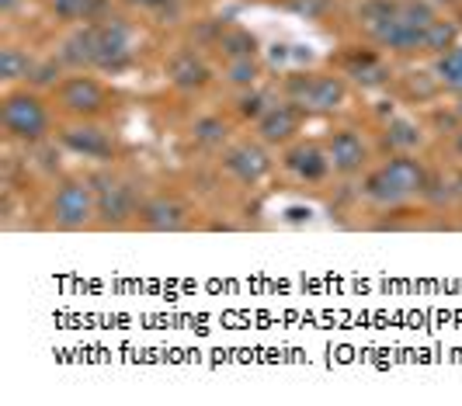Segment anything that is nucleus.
Listing matches in <instances>:
<instances>
[{
	"instance_id": "f3484780",
	"label": "nucleus",
	"mask_w": 462,
	"mask_h": 406,
	"mask_svg": "<svg viewBox=\"0 0 462 406\" xmlns=\"http://www.w3.org/2000/svg\"><path fill=\"white\" fill-rule=\"evenodd\" d=\"M105 4L108 0H49V11L52 18L63 24H77V22H105L112 14H105Z\"/></svg>"
},
{
	"instance_id": "dca6fc26",
	"label": "nucleus",
	"mask_w": 462,
	"mask_h": 406,
	"mask_svg": "<svg viewBox=\"0 0 462 406\" xmlns=\"http://www.w3.org/2000/svg\"><path fill=\"white\" fill-rule=\"evenodd\" d=\"M56 56H60V63L67 69H73V73L94 69V22L73 28L67 39L56 45Z\"/></svg>"
},
{
	"instance_id": "f257e3e1",
	"label": "nucleus",
	"mask_w": 462,
	"mask_h": 406,
	"mask_svg": "<svg viewBox=\"0 0 462 406\" xmlns=\"http://www.w3.org/2000/svg\"><path fill=\"white\" fill-rule=\"evenodd\" d=\"M431 191V174L414 153H393L362 180V198L375 208H400Z\"/></svg>"
},
{
	"instance_id": "9d476101",
	"label": "nucleus",
	"mask_w": 462,
	"mask_h": 406,
	"mask_svg": "<svg viewBox=\"0 0 462 406\" xmlns=\"http://www.w3.org/2000/svg\"><path fill=\"white\" fill-rule=\"evenodd\" d=\"M219 163L240 184H261L272 174V157L264 153V143H230L223 150Z\"/></svg>"
},
{
	"instance_id": "412c9836",
	"label": "nucleus",
	"mask_w": 462,
	"mask_h": 406,
	"mask_svg": "<svg viewBox=\"0 0 462 406\" xmlns=\"http://www.w3.org/2000/svg\"><path fill=\"white\" fill-rule=\"evenodd\" d=\"M459 39V24L448 22V18H435V22L424 28V39H420V52H428V56H441V52H448L452 45Z\"/></svg>"
},
{
	"instance_id": "a878e982",
	"label": "nucleus",
	"mask_w": 462,
	"mask_h": 406,
	"mask_svg": "<svg viewBox=\"0 0 462 406\" xmlns=\"http://www.w3.org/2000/svg\"><path fill=\"white\" fill-rule=\"evenodd\" d=\"M275 101H272V94L268 90H261V88H247V90H240L236 94V115L240 118H247V122H257L261 115L268 112Z\"/></svg>"
},
{
	"instance_id": "bb28decb",
	"label": "nucleus",
	"mask_w": 462,
	"mask_h": 406,
	"mask_svg": "<svg viewBox=\"0 0 462 406\" xmlns=\"http://www.w3.org/2000/svg\"><path fill=\"white\" fill-rule=\"evenodd\" d=\"M396 7H400V0H362V7H358V24L372 32V28H379L383 22H390L396 14Z\"/></svg>"
},
{
	"instance_id": "cd10ccee",
	"label": "nucleus",
	"mask_w": 462,
	"mask_h": 406,
	"mask_svg": "<svg viewBox=\"0 0 462 406\" xmlns=\"http://www.w3.org/2000/svg\"><path fill=\"white\" fill-rule=\"evenodd\" d=\"M285 7H289L292 14H302V18L317 22V18H324V14H327L330 0H285Z\"/></svg>"
},
{
	"instance_id": "7c9ffc66",
	"label": "nucleus",
	"mask_w": 462,
	"mask_h": 406,
	"mask_svg": "<svg viewBox=\"0 0 462 406\" xmlns=\"http://www.w3.org/2000/svg\"><path fill=\"white\" fill-rule=\"evenodd\" d=\"M452 115H456V118L462 122V90L456 94V105H452Z\"/></svg>"
},
{
	"instance_id": "5701e85b",
	"label": "nucleus",
	"mask_w": 462,
	"mask_h": 406,
	"mask_svg": "<svg viewBox=\"0 0 462 406\" xmlns=\"http://www.w3.org/2000/svg\"><path fill=\"white\" fill-rule=\"evenodd\" d=\"M431 73H435V84H439V88H448L459 94L462 90V45H452L448 52L435 56Z\"/></svg>"
},
{
	"instance_id": "423d86ee",
	"label": "nucleus",
	"mask_w": 462,
	"mask_h": 406,
	"mask_svg": "<svg viewBox=\"0 0 462 406\" xmlns=\"http://www.w3.org/2000/svg\"><path fill=\"white\" fill-rule=\"evenodd\" d=\"M136 35L133 24L122 18H105L94 22V69L101 73H122L136 60Z\"/></svg>"
},
{
	"instance_id": "2eb2a0df",
	"label": "nucleus",
	"mask_w": 462,
	"mask_h": 406,
	"mask_svg": "<svg viewBox=\"0 0 462 406\" xmlns=\"http://www.w3.org/2000/svg\"><path fill=\"white\" fill-rule=\"evenodd\" d=\"M163 73H167V80H171L174 88L188 90V94H191V90H202L208 80H212V67H208L195 49H178V52L167 60Z\"/></svg>"
},
{
	"instance_id": "ddd939ff",
	"label": "nucleus",
	"mask_w": 462,
	"mask_h": 406,
	"mask_svg": "<svg viewBox=\"0 0 462 406\" xmlns=\"http://www.w3.org/2000/svg\"><path fill=\"white\" fill-rule=\"evenodd\" d=\"M282 167L296 180H302V184H324L327 174L334 171L330 157H327V146H317V143H296V146H289L285 157H282Z\"/></svg>"
},
{
	"instance_id": "c85d7f7f",
	"label": "nucleus",
	"mask_w": 462,
	"mask_h": 406,
	"mask_svg": "<svg viewBox=\"0 0 462 406\" xmlns=\"http://www.w3.org/2000/svg\"><path fill=\"white\" fill-rule=\"evenodd\" d=\"M125 4H133L139 11H150V14H174L181 0H125Z\"/></svg>"
},
{
	"instance_id": "39448f33",
	"label": "nucleus",
	"mask_w": 462,
	"mask_h": 406,
	"mask_svg": "<svg viewBox=\"0 0 462 406\" xmlns=\"http://www.w3.org/2000/svg\"><path fill=\"white\" fill-rule=\"evenodd\" d=\"M91 223H97V198H94L91 178L60 180L49 198V226L73 233V229H84Z\"/></svg>"
},
{
	"instance_id": "6e6552de",
	"label": "nucleus",
	"mask_w": 462,
	"mask_h": 406,
	"mask_svg": "<svg viewBox=\"0 0 462 406\" xmlns=\"http://www.w3.org/2000/svg\"><path fill=\"white\" fill-rule=\"evenodd\" d=\"M60 146L80 160H97V163H112L116 160V139L105 125H97L91 118H77L73 125L60 129Z\"/></svg>"
},
{
	"instance_id": "9b49d317",
	"label": "nucleus",
	"mask_w": 462,
	"mask_h": 406,
	"mask_svg": "<svg viewBox=\"0 0 462 406\" xmlns=\"http://www.w3.org/2000/svg\"><path fill=\"white\" fill-rule=\"evenodd\" d=\"M302 115L306 112H302L300 105H292V101L282 97V101H275V105L254 122L257 139H261L264 146H289V143L300 135Z\"/></svg>"
},
{
	"instance_id": "1a4fd4ad",
	"label": "nucleus",
	"mask_w": 462,
	"mask_h": 406,
	"mask_svg": "<svg viewBox=\"0 0 462 406\" xmlns=\"http://www.w3.org/2000/svg\"><path fill=\"white\" fill-rule=\"evenodd\" d=\"M136 223L146 233H181L191 226V205L178 195H150L139 205Z\"/></svg>"
},
{
	"instance_id": "4468645a",
	"label": "nucleus",
	"mask_w": 462,
	"mask_h": 406,
	"mask_svg": "<svg viewBox=\"0 0 462 406\" xmlns=\"http://www.w3.org/2000/svg\"><path fill=\"white\" fill-rule=\"evenodd\" d=\"M337 63L345 69V77H351L362 90H379L393 80V69L386 67L372 49H351Z\"/></svg>"
},
{
	"instance_id": "aec40b11",
	"label": "nucleus",
	"mask_w": 462,
	"mask_h": 406,
	"mask_svg": "<svg viewBox=\"0 0 462 406\" xmlns=\"http://www.w3.org/2000/svg\"><path fill=\"white\" fill-rule=\"evenodd\" d=\"M216 52L223 60H247V56H257V39L240 24H226L219 42H216Z\"/></svg>"
},
{
	"instance_id": "0eeeda50",
	"label": "nucleus",
	"mask_w": 462,
	"mask_h": 406,
	"mask_svg": "<svg viewBox=\"0 0 462 406\" xmlns=\"http://www.w3.org/2000/svg\"><path fill=\"white\" fill-rule=\"evenodd\" d=\"M52 97H56V105H60V112L73 115V118H94V115H101L108 108V90L105 84L91 77V73H69L60 80V88L52 90Z\"/></svg>"
},
{
	"instance_id": "393cba45",
	"label": "nucleus",
	"mask_w": 462,
	"mask_h": 406,
	"mask_svg": "<svg viewBox=\"0 0 462 406\" xmlns=\"http://www.w3.org/2000/svg\"><path fill=\"white\" fill-rule=\"evenodd\" d=\"M63 63H60V56H46V60H35V67H32V73H28V88L32 90H56L60 88V80H63Z\"/></svg>"
},
{
	"instance_id": "6ab92c4d",
	"label": "nucleus",
	"mask_w": 462,
	"mask_h": 406,
	"mask_svg": "<svg viewBox=\"0 0 462 406\" xmlns=\"http://www.w3.org/2000/svg\"><path fill=\"white\" fill-rule=\"evenodd\" d=\"M191 139L202 146V150H223L230 143V122L219 118V115H199L191 122Z\"/></svg>"
},
{
	"instance_id": "f03ea898",
	"label": "nucleus",
	"mask_w": 462,
	"mask_h": 406,
	"mask_svg": "<svg viewBox=\"0 0 462 406\" xmlns=\"http://www.w3.org/2000/svg\"><path fill=\"white\" fill-rule=\"evenodd\" d=\"M0 122H4V133L24 146H35L52 133V112H49L46 97L32 88L7 90L0 105Z\"/></svg>"
},
{
	"instance_id": "a211bd4d",
	"label": "nucleus",
	"mask_w": 462,
	"mask_h": 406,
	"mask_svg": "<svg viewBox=\"0 0 462 406\" xmlns=\"http://www.w3.org/2000/svg\"><path fill=\"white\" fill-rule=\"evenodd\" d=\"M420 125H417L414 118H407V115H396L386 122V129H383V143H386V150L390 153H414L417 146H420Z\"/></svg>"
},
{
	"instance_id": "b1692460",
	"label": "nucleus",
	"mask_w": 462,
	"mask_h": 406,
	"mask_svg": "<svg viewBox=\"0 0 462 406\" xmlns=\"http://www.w3.org/2000/svg\"><path fill=\"white\" fill-rule=\"evenodd\" d=\"M257 77H261L257 56H247V60H226V67H223V80L236 90L257 88Z\"/></svg>"
},
{
	"instance_id": "4be33fe9",
	"label": "nucleus",
	"mask_w": 462,
	"mask_h": 406,
	"mask_svg": "<svg viewBox=\"0 0 462 406\" xmlns=\"http://www.w3.org/2000/svg\"><path fill=\"white\" fill-rule=\"evenodd\" d=\"M32 67H35V56L28 49H18V45H4L0 49V77H4V84L28 80Z\"/></svg>"
},
{
	"instance_id": "20e7f679",
	"label": "nucleus",
	"mask_w": 462,
	"mask_h": 406,
	"mask_svg": "<svg viewBox=\"0 0 462 406\" xmlns=\"http://www.w3.org/2000/svg\"><path fill=\"white\" fill-rule=\"evenodd\" d=\"M94 198H97V226L105 229H122V226L136 223L139 216V188L129 178H122L116 171H94Z\"/></svg>"
},
{
	"instance_id": "c756f323",
	"label": "nucleus",
	"mask_w": 462,
	"mask_h": 406,
	"mask_svg": "<svg viewBox=\"0 0 462 406\" xmlns=\"http://www.w3.org/2000/svg\"><path fill=\"white\" fill-rule=\"evenodd\" d=\"M452 150H456V157L462 160V125H459V133H456V139H452Z\"/></svg>"
},
{
	"instance_id": "f8f14e48",
	"label": "nucleus",
	"mask_w": 462,
	"mask_h": 406,
	"mask_svg": "<svg viewBox=\"0 0 462 406\" xmlns=\"http://www.w3.org/2000/svg\"><path fill=\"white\" fill-rule=\"evenodd\" d=\"M327 157H330V167H334V174H358L365 163H369V143H365V135L355 133V129H337V133L327 135Z\"/></svg>"
},
{
	"instance_id": "7ed1b4c3",
	"label": "nucleus",
	"mask_w": 462,
	"mask_h": 406,
	"mask_svg": "<svg viewBox=\"0 0 462 406\" xmlns=\"http://www.w3.org/2000/svg\"><path fill=\"white\" fill-rule=\"evenodd\" d=\"M282 97L306 115H330L347 101V80L337 73H285Z\"/></svg>"
}]
</instances>
